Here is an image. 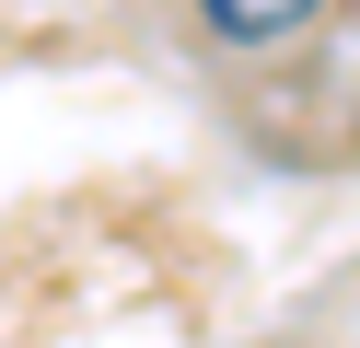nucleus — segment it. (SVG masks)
Listing matches in <instances>:
<instances>
[{
  "mask_svg": "<svg viewBox=\"0 0 360 348\" xmlns=\"http://www.w3.org/2000/svg\"><path fill=\"white\" fill-rule=\"evenodd\" d=\"M337 12H349V0H186L198 46H210V58H233V70L326 46V23H337Z\"/></svg>",
  "mask_w": 360,
  "mask_h": 348,
  "instance_id": "f257e3e1",
  "label": "nucleus"
},
{
  "mask_svg": "<svg viewBox=\"0 0 360 348\" xmlns=\"http://www.w3.org/2000/svg\"><path fill=\"white\" fill-rule=\"evenodd\" d=\"M349 105H360V35H349Z\"/></svg>",
  "mask_w": 360,
  "mask_h": 348,
  "instance_id": "f03ea898",
  "label": "nucleus"
}]
</instances>
